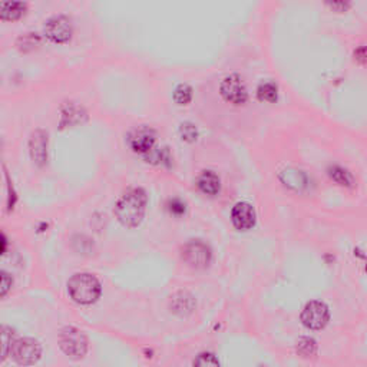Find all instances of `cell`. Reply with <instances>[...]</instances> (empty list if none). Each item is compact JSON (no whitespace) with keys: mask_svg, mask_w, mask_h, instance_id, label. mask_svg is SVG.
Returning a JSON list of instances; mask_svg holds the SVG:
<instances>
[{"mask_svg":"<svg viewBox=\"0 0 367 367\" xmlns=\"http://www.w3.org/2000/svg\"><path fill=\"white\" fill-rule=\"evenodd\" d=\"M198 188L207 194V196H215L220 193L221 184H220V178L217 174H214L213 171H204L197 181Z\"/></svg>","mask_w":367,"mask_h":367,"instance_id":"4fadbf2b","label":"cell"},{"mask_svg":"<svg viewBox=\"0 0 367 367\" xmlns=\"http://www.w3.org/2000/svg\"><path fill=\"white\" fill-rule=\"evenodd\" d=\"M86 119V112L82 109V106L69 102L64 105L62 108V119H60V127H72L77 124H82Z\"/></svg>","mask_w":367,"mask_h":367,"instance_id":"7c38bea8","label":"cell"},{"mask_svg":"<svg viewBox=\"0 0 367 367\" xmlns=\"http://www.w3.org/2000/svg\"><path fill=\"white\" fill-rule=\"evenodd\" d=\"M281 181L286 184L287 187L300 191L307 187V176L304 172L297 169H286L281 172Z\"/></svg>","mask_w":367,"mask_h":367,"instance_id":"e0dca14e","label":"cell"},{"mask_svg":"<svg viewBox=\"0 0 367 367\" xmlns=\"http://www.w3.org/2000/svg\"><path fill=\"white\" fill-rule=\"evenodd\" d=\"M101 291L99 280L89 273H78L68 281V293L78 304H94L101 297Z\"/></svg>","mask_w":367,"mask_h":367,"instance_id":"7a4b0ae2","label":"cell"},{"mask_svg":"<svg viewBox=\"0 0 367 367\" xmlns=\"http://www.w3.org/2000/svg\"><path fill=\"white\" fill-rule=\"evenodd\" d=\"M59 346L68 357L79 360L88 353V337L77 327H65L59 333Z\"/></svg>","mask_w":367,"mask_h":367,"instance_id":"3957f363","label":"cell"},{"mask_svg":"<svg viewBox=\"0 0 367 367\" xmlns=\"http://www.w3.org/2000/svg\"><path fill=\"white\" fill-rule=\"evenodd\" d=\"M13 286V278L8 271L0 270V298L5 297Z\"/></svg>","mask_w":367,"mask_h":367,"instance_id":"d4e9b609","label":"cell"},{"mask_svg":"<svg viewBox=\"0 0 367 367\" xmlns=\"http://www.w3.org/2000/svg\"><path fill=\"white\" fill-rule=\"evenodd\" d=\"M329 307L322 301H310L301 312L303 324L310 330H322L329 323Z\"/></svg>","mask_w":367,"mask_h":367,"instance_id":"8992f818","label":"cell"},{"mask_svg":"<svg viewBox=\"0 0 367 367\" xmlns=\"http://www.w3.org/2000/svg\"><path fill=\"white\" fill-rule=\"evenodd\" d=\"M220 92H221V96L228 103H232V105H237V106L246 103L247 98H249L246 84L242 82V79L237 74H232V75L227 77L221 82Z\"/></svg>","mask_w":367,"mask_h":367,"instance_id":"52a82bcc","label":"cell"},{"mask_svg":"<svg viewBox=\"0 0 367 367\" xmlns=\"http://www.w3.org/2000/svg\"><path fill=\"white\" fill-rule=\"evenodd\" d=\"M231 221L239 231L252 230L256 225V213L249 203H238L231 211Z\"/></svg>","mask_w":367,"mask_h":367,"instance_id":"30bf717a","label":"cell"},{"mask_svg":"<svg viewBox=\"0 0 367 367\" xmlns=\"http://www.w3.org/2000/svg\"><path fill=\"white\" fill-rule=\"evenodd\" d=\"M148 197L142 188L130 190L122 196L115 205V215L118 221L128 228L138 227L145 217Z\"/></svg>","mask_w":367,"mask_h":367,"instance_id":"6da1fadb","label":"cell"},{"mask_svg":"<svg viewBox=\"0 0 367 367\" xmlns=\"http://www.w3.org/2000/svg\"><path fill=\"white\" fill-rule=\"evenodd\" d=\"M182 260L193 269H205L211 261V249L201 239H190L182 247Z\"/></svg>","mask_w":367,"mask_h":367,"instance_id":"5b68a950","label":"cell"},{"mask_svg":"<svg viewBox=\"0 0 367 367\" xmlns=\"http://www.w3.org/2000/svg\"><path fill=\"white\" fill-rule=\"evenodd\" d=\"M354 57L356 60H358L360 64H364V57H366V53H364V46H360L356 52H354Z\"/></svg>","mask_w":367,"mask_h":367,"instance_id":"83f0119b","label":"cell"},{"mask_svg":"<svg viewBox=\"0 0 367 367\" xmlns=\"http://www.w3.org/2000/svg\"><path fill=\"white\" fill-rule=\"evenodd\" d=\"M15 340V330L12 327L5 324L0 326V363L11 356Z\"/></svg>","mask_w":367,"mask_h":367,"instance_id":"2e32d148","label":"cell"},{"mask_svg":"<svg viewBox=\"0 0 367 367\" xmlns=\"http://www.w3.org/2000/svg\"><path fill=\"white\" fill-rule=\"evenodd\" d=\"M257 95L260 101H266V102H276L278 92H277V86L273 82H263L259 89H257Z\"/></svg>","mask_w":367,"mask_h":367,"instance_id":"ffe728a7","label":"cell"},{"mask_svg":"<svg viewBox=\"0 0 367 367\" xmlns=\"http://www.w3.org/2000/svg\"><path fill=\"white\" fill-rule=\"evenodd\" d=\"M179 134H181V138L187 142H194L198 137L197 128L194 127V124H191V122H184V124H181Z\"/></svg>","mask_w":367,"mask_h":367,"instance_id":"cb8c5ba5","label":"cell"},{"mask_svg":"<svg viewBox=\"0 0 367 367\" xmlns=\"http://www.w3.org/2000/svg\"><path fill=\"white\" fill-rule=\"evenodd\" d=\"M194 309V300L187 293H178L171 301V312L178 316H187Z\"/></svg>","mask_w":367,"mask_h":367,"instance_id":"9a60e30c","label":"cell"},{"mask_svg":"<svg viewBox=\"0 0 367 367\" xmlns=\"http://www.w3.org/2000/svg\"><path fill=\"white\" fill-rule=\"evenodd\" d=\"M193 99V88L187 84H181L174 91V101L178 105H187Z\"/></svg>","mask_w":367,"mask_h":367,"instance_id":"44dd1931","label":"cell"},{"mask_svg":"<svg viewBox=\"0 0 367 367\" xmlns=\"http://www.w3.org/2000/svg\"><path fill=\"white\" fill-rule=\"evenodd\" d=\"M329 175L330 178L337 182L339 186H343V187H350L353 184V176L350 175L349 171H346L344 168L341 166H332L329 169Z\"/></svg>","mask_w":367,"mask_h":367,"instance_id":"ac0fdd59","label":"cell"},{"mask_svg":"<svg viewBox=\"0 0 367 367\" xmlns=\"http://www.w3.org/2000/svg\"><path fill=\"white\" fill-rule=\"evenodd\" d=\"M194 367H221L218 358L211 353H201L194 361Z\"/></svg>","mask_w":367,"mask_h":367,"instance_id":"603a6c76","label":"cell"},{"mask_svg":"<svg viewBox=\"0 0 367 367\" xmlns=\"http://www.w3.org/2000/svg\"><path fill=\"white\" fill-rule=\"evenodd\" d=\"M317 351V344L316 340L312 337H301L297 341V353L301 357H312Z\"/></svg>","mask_w":367,"mask_h":367,"instance_id":"d6986e66","label":"cell"},{"mask_svg":"<svg viewBox=\"0 0 367 367\" xmlns=\"http://www.w3.org/2000/svg\"><path fill=\"white\" fill-rule=\"evenodd\" d=\"M40 43V38L36 35V33H26L23 36H21L18 39V47L22 50V52H30L33 50L36 46H39Z\"/></svg>","mask_w":367,"mask_h":367,"instance_id":"7402d4cb","label":"cell"},{"mask_svg":"<svg viewBox=\"0 0 367 367\" xmlns=\"http://www.w3.org/2000/svg\"><path fill=\"white\" fill-rule=\"evenodd\" d=\"M6 250H8V238L2 231H0V256H4Z\"/></svg>","mask_w":367,"mask_h":367,"instance_id":"4316f807","label":"cell"},{"mask_svg":"<svg viewBox=\"0 0 367 367\" xmlns=\"http://www.w3.org/2000/svg\"><path fill=\"white\" fill-rule=\"evenodd\" d=\"M28 5L22 2H4L0 4V19L5 22L19 21L25 12Z\"/></svg>","mask_w":367,"mask_h":367,"instance_id":"5bb4252c","label":"cell"},{"mask_svg":"<svg viewBox=\"0 0 367 367\" xmlns=\"http://www.w3.org/2000/svg\"><path fill=\"white\" fill-rule=\"evenodd\" d=\"M11 356L21 366H33L42 357V346L32 337L16 339Z\"/></svg>","mask_w":367,"mask_h":367,"instance_id":"277c9868","label":"cell"},{"mask_svg":"<svg viewBox=\"0 0 367 367\" xmlns=\"http://www.w3.org/2000/svg\"><path fill=\"white\" fill-rule=\"evenodd\" d=\"M155 142H157V134L152 128H149L147 125L137 127L128 135V144H130L131 149L144 157L154 149Z\"/></svg>","mask_w":367,"mask_h":367,"instance_id":"9c48e42d","label":"cell"},{"mask_svg":"<svg viewBox=\"0 0 367 367\" xmlns=\"http://www.w3.org/2000/svg\"><path fill=\"white\" fill-rule=\"evenodd\" d=\"M169 211L175 215H181V214L186 213V204L179 201V200H172L171 204H169Z\"/></svg>","mask_w":367,"mask_h":367,"instance_id":"484cf974","label":"cell"},{"mask_svg":"<svg viewBox=\"0 0 367 367\" xmlns=\"http://www.w3.org/2000/svg\"><path fill=\"white\" fill-rule=\"evenodd\" d=\"M29 152L33 164L43 166L47 161V134L43 130H36L29 140Z\"/></svg>","mask_w":367,"mask_h":367,"instance_id":"8fae6325","label":"cell"},{"mask_svg":"<svg viewBox=\"0 0 367 367\" xmlns=\"http://www.w3.org/2000/svg\"><path fill=\"white\" fill-rule=\"evenodd\" d=\"M45 36L53 43H67L71 40L74 29L67 16H55L45 25Z\"/></svg>","mask_w":367,"mask_h":367,"instance_id":"ba28073f","label":"cell"}]
</instances>
